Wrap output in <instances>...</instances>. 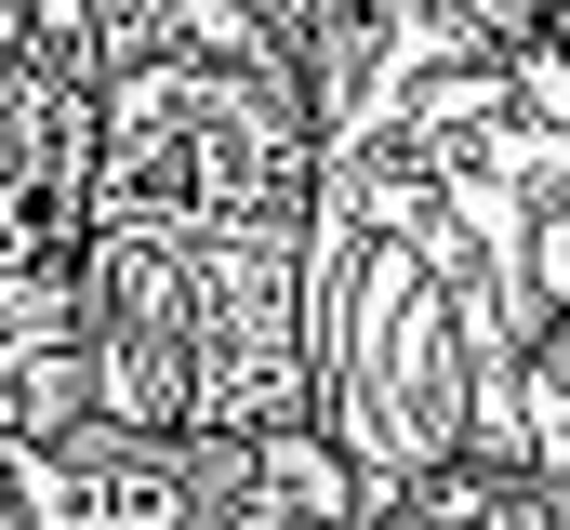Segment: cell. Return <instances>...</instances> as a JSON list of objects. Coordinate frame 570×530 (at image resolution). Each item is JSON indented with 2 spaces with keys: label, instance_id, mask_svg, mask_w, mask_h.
Segmentation results:
<instances>
[]
</instances>
